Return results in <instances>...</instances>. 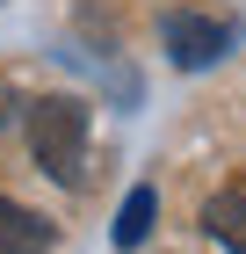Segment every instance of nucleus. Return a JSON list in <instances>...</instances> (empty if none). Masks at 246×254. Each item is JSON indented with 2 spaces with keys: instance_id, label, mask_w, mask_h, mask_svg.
<instances>
[{
  "instance_id": "2",
  "label": "nucleus",
  "mask_w": 246,
  "mask_h": 254,
  "mask_svg": "<svg viewBox=\"0 0 246 254\" xmlns=\"http://www.w3.org/2000/svg\"><path fill=\"white\" fill-rule=\"evenodd\" d=\"M159 37H167V59L181 65V73H203V65H217V59L232 51V29H225V22H210V15H189V7L159 22Z\"/></svg>"
},
{
  "instance_id": "5",
  "label": "nucleus",
  "mask_w": 246,
  "mask_h": 254,
  "mask_svg": "<svg viewBox=\"0 0 246 254\" xmlns=\"http://www.w3.org/2000/svg\"><path fill=\"white\" fill-rule=\"evenodd\" d=\"M152 211H159L152 189H131V196H123V211H116V247H138V240L152 233Z\"/></svg>"
},
{
  "instance_id": "3",
  "label": "nucleus",
  "mask_w": 246,
  "mask_h": 254,
  "mask_svg": "<svg viewBox=\"0 0 246 254\" xmlns=\"http://www.w3.org/2000/svg\"><path fill=\"white\" fill-rule=\"evenodd\" d=\"M58 240L51 218H37L29 203H15V196H0V254H44Z\"/></svg>"
},
{
  "instance_id": "4",
  "label": "nucleus",
  "mask_w": 246,
  "mask_h": 254,
  "mask_svg": "<svg viewBox=\"0 0 246 254\" xmlns=\"http://www.w3.org/2000/svg\"><path fill=\"white\" fill-rule=\"evenodd\" d=\"M203 233L210 240H225V247L232 254H246V196H210V203H203Z\"/></svg>"
},
{
  "instance_id": "1",
  "label": "nucleus",
  "mask_w": 246,
  "mask_h": 254,
  "mask_svg": "<svg viewBox=\"0 0 246 254\" xmlns=\"http://www.w3.org/2000/svg\"><path fill=\"white\" fill-rule=\"evenodd\" d=\"M29 153L51 182L73 189L80 182V160H87V102L80 95H44L29 109Z\"/></svg>"
}]
</instances>
